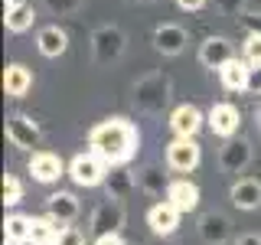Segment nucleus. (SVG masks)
<instances>
[{
    "label": "nucleus",
    "instance_id": "8",
    "mask_svg": "<svg viewBox=\"0 0 261 245\" xmlns=\"http://www.w3.org/2000/svg\"><path fill=\"white\" fill-rule=\"evenodd\" d=\"M206 125H209V131L216 137H235V131H239V125H242V114H239V108L235 105H228V102H219V105H212L209 108V114H206Z\"/></svg>",
    "mask_w": 261,
    "mask_h": 245
},
{
    "label": "nucleus",
    "instance_id": "22",
    "mask_svg": "<svg viewBox=\"0 0 261 245\" xmlns=\"http://www.w3.org/2000/svg\"><path fill=\"white\" fill-rule=\"evenodd\" d=\"M173 180H167V174L157 167H147L137 174V190H144L147 196H157V200H167V190Z\"/></svg>",
    "mask_w": 261,
    "mask_h": 245
},
{
    "label": "nucleus",
    "instance_id": "25",
    "mask_svg": "<svg viewBox=\"0 0 261 245\" xmlns=\"http://www.w3.org/2000/svg\"><path fill=\"white\" fill-rule=\"evenodd\" d=\"M30 223H33V216H23V212L7 216V223H4L7 242H30Z\"/></svg>",
    "mask_w": 261,
    "mask_h": 245
},
{
    "label": "nucleus",
    "instance_id": "36",
    "mask_svg": "<svg viewBox=\"0 0 261 245\" xmlns=\"http://www.w3.org/2000/svg\"><path fill=\"white\" fill-rule=\"evenodd\" d=\"M255 121H258V131H261V102H258V108H255Z\"/></svg>",
    "mask_w": 261,
    "mask_h": 245
},
{
    "label": "nucleus",
    "instance_id": "15",
    "mask_svg": "<svg viewBox=\"0 0 261 245\" xmlns=\"http://www.w3.org/2000/svg\"><path fill=\"white\" fill-rule=\"evenodd\" d=\"M228 200H232L235 209H258L261 206V180H251V177H242L232 183V190H228Z\"/></svg>",
    "mask_w": 261,
    "mask_h": 245
},
{
    "label": "nucleus",
    "instance_id": "27",
    "mask_svg": "<svg viewBox=\"0 0 261 245\" xmlns=\"http://www.w3.org/2000/svg\"><path fill=\"white\" fill-rule=\"evenodd\" d=\"M242 56L248 65H261V30H251L242 43Z\"/></svg>",
    "mask_w": 261,
    "mask_h": 245
},
{
    "label": "nucleus",
    "instance_id": "9",
    "mask_svg": "<svg viewBox=\"0 0 261 245\" xmlns=\"http://www.w3.org/2000/svg\"><path fill=\"white\" fill-rule=\"evenodd\" d=\"M251 163V141H239V137H228L225 147L219 151V167L225 170V174H242L245 167Z\"/></svg>",
    "mask_w": 261,
    "mask_h": 245
},
{
    "label": "nucleus",
    "instance_id": "11",
    "mask_svg": "<svg viewBox=\"0 0 261 245\" xmlns=\"http://www.w3.org/2000/svg\"><path fill=\"white\" fill-rule=\"evenodd\" d=\"M179 212L170 200H160V203H153L150 209H147V226L153 229L157 235H173L176 232V226H179Z\"/></svg>",
    "mask_w": 261,
    "mask_h": 245
},
{
    "label": "nucleus",
    "instance_id": "10",
    "mask_svg": "<svg viewBox=\"0 0 261 245\" xmlns=\"http://www.w3.org/2000/svg\"><path fill=\"white\" fill-rule=\"evenodd\" d=\"M202 125H206V118H202V111L196 105H176L170 111V131L176 137H196L202 131Z\"/></svg>",
    "mask_w": 261,
    "mask_h": 245
},
{
    "label": "nucleus",
    "instance_id": "12",
    "mask_svg": "<svg viewBox=\"0 0 261 245\" xmlns=\"http://www.w3.org/2000/svg\"><path fill=\"white\" fill-rule=\"evenodd\" d=\"M190 43V36H186L183 27H176V23H160L157 30H153V49L163 56H179Z\"/></svg>",
    "mask_w": 261,
    "mask_h": 245
},
{
    "label": "nucleus",
    "instance_id": "19",
    "mask_svg": "<svg viewBox=\"0 0 261 245\" xmlns=\"http://www.w3.org/2000/svg\"><path fill=\"white\" fill-rule=\"evenodd\" d=\"M167 200L179 212H196V206H199V186L190 183V180H173L167 190Z\"/></svg>",
    "mask_w": 261,
    "mask_h": 245
},
{
    "label": "nucleus",
    "instance_id": "2",
    "mask_svg": "<svg viewBox=\"0 0 261 245\" xmlns=\"http://www.w3.org/2000/svg\"><path fill=\"white\" fill-rule=\"evenodd\" d=\"M170 102V79L163 72H150L134 85V108L144 114L163 111V105Z\"/></svg>",
    "mask_w": 261,
    "mask_h": 245
},
{
    "label": "nucleus",
    "instance_id": "32",
    "mask_svg": "<svg viewBox=\"0 0 261 245\" xmlns=\"http://www.w3.org/2000/svg\"><path fill=\"white\" fill-rule=\"evenodd\" d=\"M248 95H261V65H251V76H248Z\"/></svg>",
    "mask_w": 261,
    "mask_h": 245
},
{
    "label": "nucleus",
    "instance_id": "7",
    "mask_svg": "<svg viewBox=\"0 0 261 245\" xmlns=\"http://www.w3.org/2000/svg\"><path fill=\"white\" fill-rule=\"evenodd\" d=\"M7 141H10L16 151H33V147H39L43 141V131L33 118L27 114H13L10 121H7Z\"/></svg>",
    "mask_w": 261,
    "mask_h": 245
},
{
    "label": "nucleus",
    "instance_id": "31",
    "mask_svg": "<svg viewBox=\"0 0 261 245\" xmlns=\"http://www.w3.org/2000/svg\"><path fill=\"white\" fill-rule=\"evenodd\" d=\"M216 7L222 13H228V16H235V13H242V7H245V0H216Z\"/></svg>",
    "mask_w": 261,
    "mask_h": 245
},
{
    "label": "nucleus",
    "instance_id": "18",
    "mask_svg": "<svg viewBox=\"0 0 261 245\" xmlns=\"http://www.w3.org/2000/svg\"><path fill=\"white\" fill-rule=\"evenodd\" d=\"M248 76H251V65L245 59H228L219 69V79H222L225 92H248Z\"/></svg>",
    "mask_w": 261,
    "mask_h": 245
},
{
    "label": "nucleus",
    "instance_id": "21",
    "mask_svg": "<svg viewBox=\"0 0 261 245\" xmlns=\"http://www.w3.org/2000/svg\"><path fill=\"white\" fill-rule=\"evenodd\" d=\"M30 85H33V72L27 69V65H20V62H10V65H7V72H4L7 95H10V98H23V95L30 92Z\"/></svg>",
    "mask_w": 261,
    "mask_h": 245
},
{
    "label": "nucleus",
    "instance_id": "24",
    "mask_svg": "<svg viewBox=\"0 0 261 245\" xmlns=\"http://www.w3.org/2000/svg\"><path fill=\"white\" fill-rule=\"evenodd\" d=\"M4 23H7V30H10V33H27L33 23H36V10H33V4L20 0L10 13H4Z\"/></svg>",
    "mask_w": 261,
    "mask_h": 245
},
{
    "label": "nucleus",
    "instance_id": "28",
    "mask_svg": "<svg viewBox=\"0 0 261 245\" xmlns=\"http://www.w3.org/2000/svg\"><path fill=\"white\" fill-rule=\"evenodd\" d=\"M20 200H23V183L7 174L4 177V206H16Z\"/></svg>",
    "mask_w": 261,
    "mask_h": 245
},
{
    "label": "nucleus",
    "instance_id": "23",
    "mask_svg": "<svg viewBox=\"0 0 261 245\" xmlns=\"http://www.w3.org/2000/svg\"><path fill=\"white\" fill-rule=\"evenodd\" d=\"M59 223L53 216H33L30 223V245H53L56 235H59Z\"/></svg>",
    "mask_w": 261,
    "mask_h": 245
},
{
    "label": "nucleus",
    "instance_id": "34",
    "mask_svg": "<svg viewBox=\"0 0 261 245\" xmlns=\"http://www.w3.org/2000/svg\"><path fill=\"white\" fill-rule=\"evenodd\" d=\"M209 0H176V7L179 10H190V13H196V10H202Z\"/></svg>",
    "mask_w": 261,
    "mask_h": 245
},
{
    "label": "nucleus",
    "instance_id": "13",
    "mask_svg": "<svg viewBox=\"0 0 261 245\" xmlns=\"http://www.w3.org/2000/svg\"><path fill=\"white\" fill-rule=\"evenodd\" d=\"M62 174H65V163H62V157H56V154L36 151L30 157V177L36 180V183H56Z\"/></svg>",
    "mask_w": 261,
    "mask_h": 245
},
{
    "label": "nucleus",
    "instance_id": "37",
    "mask_svg": "<svg viewBox=\"0 0 261 245\" xmlns=\"http://www.w3.org/2000/svg\"><path fill=\"white\" fill-rule=\"evenodd\" d=\"M4 245H30V242H4Z\"/></svg>",
    "mask_w": 261,
    "mask_h": 245
},
{
    "label": "nucleus",
    "instance_id": "17",
    "mask_svg": "<svg viewBox=\"0 0 261 245\" xmlns=\"http://www.w3.org/2000/svg\"><path fill=\"white\" fill-rule=\"evenodd\" d=\"M199 235L209 245H225L228 235H232V223H228V216H222V212H206L199 219Z\"/></svg>",
    "mask_w": 261,
    "mask_h": 245
},
{
    "label": "nucleus",
    "instance_id": "6",
    "mask_svg": "<svg viewBox=\"0 0 261 245\" xmlns=\"http://www.w3.org/2000/svg\"><path fill=\"white\" fill-rule=\"evenodd\" d=\"M124 219H127L124 203L114 200V196H105V200L92 209V219H88V223H92V229L98 235H105V232H121Z\"/></svg>",
    "mask_w": 261,
    "mask_h": 245
},
{
    "label": "nucleus",
    "instance_id": "16",
    "mask_svg": "<svg viewBox=\"0 0 261 245\" xmlns=\"http://www.w3.org/2000/svg\"><path fill=\"white\" fill-rule=\"evenodd\" d=\"M228 59H235V53H232V43H228L225 36H209L206 43L199 46V62L206 65V69H222Z\"/></svg>",
    "mask_w": 261,
    "mask_h": 245
},
{
    "label": "nucleus",
    "instance_id": "1",
    "mask_svg": "<svg viewBox=\"0 0 261 245\" xmlns=\"http://www.w3.org/2000/svg\"><path fill=\"white\" fill-rule=\"evenodd\" d=\"M137 141H141V137H137V128L130 125L127 118H108L98 128H92V134H88V147H92L108 167L127 163L137 151Z\"/></svg>",
    "mask_w": 261,
    "mask_h": 245
},
{
    "label": "nucleus",
    "instance_id": "26",
    "mask_svg": "<svg viewBox=\"0 0 261 245\" xmlns=\"http://www.w3.org/2000/svg\"><path fill=\"white\" fill-rule=\"evenodd\" d=\"M105 186H108V196H114V200H124V196L137 186V180H130V174H124V170H111L108 180H105Z\"/></svg>",
    "mask_w": 261,
    "mask_h": 245
},
{
    "label": "nucleus",
    "instance_id": "33",
    "mask_svg": "<svg viewBox=\"0 0 261 245\" xmlns=\"http://www.w3.org/2000/svg\"><path fill=\"white\" fill-rule=\"evenodd\" d=\"M95 245H127L124 239H121V232H105V235H98Z\"/></svg>",
    "mask_w": 261,
    "mask_h": 245
},
{
    "label": "nucleus",
    "instance_id": "29",
    "mask_svg": "<svg viewBox=\"0 0 261 245\" xmlns=\"http://www.w3.org/2000/svg\"><path fill=\"white\" fill-rule=\"evenodd\" d=\"M43 7L56 16H69V13H79L82 0H43Z\"/></svg>",
    "mask_w": 261,
    "mask_h": 245
},
{
    "label": "nucleus",
    "instance_id": "4",
    "mask_svg": "<svg viewBox=\"0 0 261 245\" xmlns=\"http://www.w3.org/2000/svg\"><path fill=\"white\" fill-rule=\"evenodd\" d=\"M69 177H72V183H75V186L92 190V186H101L105 180H108V163L98 157L95 151L75 154V157L69 160Z\"/></svg>",
    "mask_w": 261,
    "mask_h": 245
},
{
    "label": "nucleus",
    "instance_id": "3",
    "mask_svg": "<svg viewBox=\"0 0 261 245\" xmlns=\"http://www.w3.org/2000/svg\"><path fill=\"white\" fill-rule=\"evenodd\" d=\"M124 46H127V36L121 33L118 27H98L92 33V59L95 65H111L124 56Z\"/></svg>",
    "mask_w": 261,
    "mask_h": 245
},
{
    "label": "nucleus",
    "instance_id": "5",
    "mask_svg": "<svg viewBox=\"0 0 261 245\" xmlns=\"http://www.w3.org/2000/svg\"><path fill=\"white\" fill-rule=\"evenodd\" d=\"M202 151L196 144V137H173L167 144V167L176 170V174H190V170L199 167Z\"/></svg>",
    "mask_w": 261,
    "mask_h": 245
},
{
    "label": "nucleus",
    "instance_id": "14",
    "mask_svg": "<svg viewBox=\"0 0 261 245\" xmlns=\"http://www.w3.org/2000/svg\"><path fill=\"white\" fill-rule=\"evenodd\" d=\"M46 216H53L59 226H72L79 219V200H75V193H53V196H46Z\"/></svg>",
    "mask_w": 261,
    "mask_h": 245
},
{
    "label": "nucleus",
    "instance_id": "30",
    "mask_svg": "<svg viewBox=\"0 0 261 245\" xmlns=\"http://www.w3.org/2000/svg\"><path fill=\"white\" fill-rule=\"evenodd\" d=\"M53 245H85V232L75 229V226H62Z\"/></svg>",
    "mask_w": 261,
    "mask_h": 245
},
{
    "label": "nucleus",
    "instance_id": "20",
    "mask_svg": "<svg viewBox=\"0 0 261 245\" xmlns=\"http://www.w3.org/2000/svg\"><path fill=\"white\" fill-rule=\"evenodd\" d=\"M36 46L46 59H59L65 49H69V36H65V30H59V27H43L39 36H36Z\"/></svg>",
    "mask_w": 261,
    "mask_h": 245
},
{
    "label": "nucleus",
    "instance_id": "35",
    "mask_svg": "<svg viewBox=\"0 0 261 245\" xmlns=\"http://www.w3.org/2000/svg\"><path fill=\"white\" fill-rule=\"evenodd\" d=\"M235 245H261V235H255V232H242L239 239H235Z\"/></svg>",
    "mask_w": 261,
    "mask_h": 245
},
{
    "label": "nucleus",
    "instance_id": "38",
    "mask_svg": "<svg viewBox=\"0 0 261 245\" xmlns=\"http://www.w3.org/2000/svg\"><path fill=\"white\" fill-rule=\"evenodd\" d=\"M137 4H153V0H137Z\"/></svg>",
    "mask_w": 261,
    "mask_h": 245
}]
</instances>
